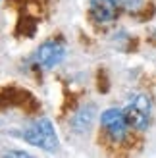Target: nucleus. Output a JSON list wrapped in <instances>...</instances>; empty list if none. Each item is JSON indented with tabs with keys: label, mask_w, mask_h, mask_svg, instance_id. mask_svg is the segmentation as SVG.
Masks as SVG:
<instances>
[{
	"label": "nucleus",
	"mask_w": 156,
	"mask_h": 158,
	"mask_svg": "<svg viewBox=\"0 0 156 158\" xmlns=\"http://www.w3.org/2000/svg\"><path fill=\"white\" fill-rule=\"evenodd\" d=\"M23 139L27 141L29 145H35V147H41L44 151H56L58 148V137H56V131H54V125L50 123V120L46 118H41L37 120L33 125L23 131Z\"/></svg>",
	"instance_id": "f257e3e1"
},
{
	"label": "nucleus",
	"mask_w": 156,
	"mask_h": 158,
	"mask_svg": "<svg viewBox=\"0 0 156 158\" xmlns=\"http://www.w3.org/2000/svg\"><path fill=\"white\" fill-rule=\"evenodd\" d=\"M123 112H125L129 127H133L137 131H145L150 123V112H152L150 98L146 94H135Z\"/></svg>",
	"instance_id": "f03ea898"
},
{
	"label": "nucleus",
	"mask_w": 156,
	"mask_h": 158,
	"mask_svg": "<svg viewBox=\"0 0 156 158\" xmlns=\"http://www.w3.org/2000/svg\"><path fill=\"white\" fill-rule=\"evenodd\" d=\"M100 123H102V127L106 129L108 137H110L114 143H121L123 139L127 135V118H125V112L120 108H108L102 112L100 116Z\"/></svg>",
	"instance_id": "7ed1b4c3"
},
{
	"label": "nucleus",
	"mask_w": 156,
	"mask_h": 158,
	"mask_svg": "<svg viewBox=\"0 0 156 158\" xmlns=\"http://www.w3.org/2000/svg\"><path fill=\"white\" fill-rule=\"evenodd\" d=\"M64 46H62L58 41H46L39 46L37 50V64H41L43 68L50 69L54 66H58L62 60H64Z\"/></svg>",
	"instance_id": "20e7f679"
},
{
	"label": "nucleus",
	"mask_w": 156,
	"mask_h": 158,
	"mask_svg": "<svg viewBox=\"0 0 156 158\" xmlns=\"http://www.w3.org/2000/svg\"><path fill=\"white\" fill-rule=\"evenodd\" d=\"M91 15L98 23L114 21L118 15V2L116 0H89Z\"/></svg>",
	"instance_id": "39448f33"
},
{
	"label": "nucleus",
	"mask_w": 156,
	"mask_h": 158,
	"mask_svg": "<svg viewBox=\"0 0 156 158\" xmlns=\"http://www.w3.org/2000/svg\"><path fill=\"white\" fill-rule=\"evenodd\" d=\"M120 4L127 10H139L143 6V0H120Z\"/></svg>",
	"instance_id": "423d86ee"
},
{
	"label": "nucleus",
	"mask_w": 156,
	"mask_h": 158,
	"mask_svg": "<svg viewBox=\"0 0 156 158\" xmlns=\"http://www.w3.org/2000/svg\"><path fill=\"white\" fill-rule=\"evenodd\" d=\"M4 156H27V152H23V151H8V152H4Z\"/></svg>",
	"instance_id": "0eeeda50"
},
{
	"label": "nucleus",
	"mask_w": 156,
	"mask_h": 158,
	"mask_svg": "<svg viewBox=\"0 0 156 158\" xmlns=\"http://www.w3.org/2000/svg\"><path fill=\"white\" fill-rule=\"evenodd\" d=\"M154 39H156V31H154Z\"/></svg>",
	"instance_id": "6e6552de"
}]
</instances>
